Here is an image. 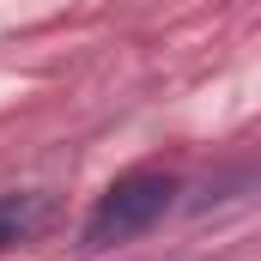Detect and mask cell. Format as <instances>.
<instances>
[{
  "label": "cell",
  "mask_w": 261,
  "mask_h": 261,
  "mask_svg": "<svg viewBox=\"0 0 261 261\" xmlns=\"http://www.w3.org/2000/svg\"><path fill=\"white\" fill-rule=\"evenodd\" d=\"M170 195H176V182L164 170H128V176H116L97 195L91 219H85V249H110V243H128L140 231H152L164 219Z\"/></svg>",
  "instance_id": "6da1fadb"
},
{
  "label": "cell",
  "mask_w": 261,
  "mask_h": 261,
  "mask_svg": "<svg viewBox=\"0 0 261 261\" xmlns=\"http://www.w3.org/2000/svg\"><path fill=\"white\" fill-rule=\"evenodd\" d=\"M49 213H55V206H49L43 195H0V249L37 237V231L49 225Z\"/></svg>",
  "instance_id": "7a4b0ae2"
}]
</instances>
